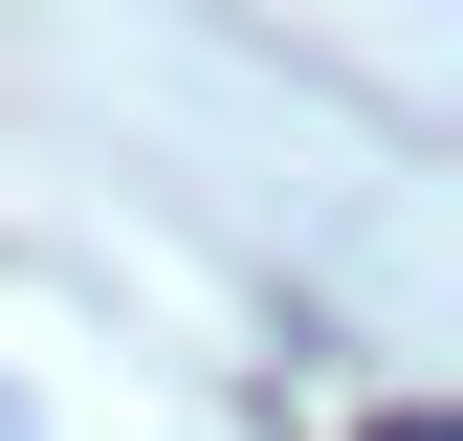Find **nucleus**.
<instances>
[{
  "label": "nucleus",
  "mask_w": 463,
  "mask_h": 441,
  "mask_svg": "<svg viewBox=\"0 0 463 441\" xmlns=\"http://www.w3.org/2000/svg\"><path fill=\"white\" fill-rule=\"evenodd\" d=\"M375 441H441V419H375Z\"/></svg>",
  "instance_id": "nucleus-1"
}]
</instances>
